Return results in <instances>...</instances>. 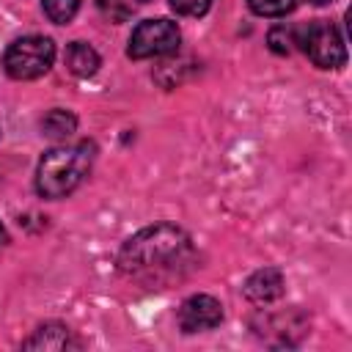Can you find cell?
I'll use <instances>...</instances> for the list:
<instances>
[{"label":"cell","mask_w":352,"mask_h":352,"mask_svg":"<svg viewBox=\"0 0 352 352\" xmlns=\"http://www.w3.org/2000/svg\"><path fill=\"white\" fill-rule=\"evenodd\" d=\"M248 6L258 16H286L294 8V0H248Z\"/></svg>","instance_id":"obj_13"},{"label":"cell","mask_w":352,"mask_h":352,"mask_svg":"<svg viewBox=\"0 0 352 352\" xmlns=\"http://www.w3.org/2000/svg\"><path fill=\"white\" fill-rule=\"evenodd\" d=\"M55 60V44L47 36H22L3 52V69L14 80H36L50 72Z\"/></svg>","instance_id":"obj_3"},{"label":"cell","mask_w":352,"mask_h":352,"mask_svg":"<svg viewBox=\"0 0 352 352\" xmlns=\"http://www.w3.org/2000/svg\"><path fill=\"white\" fill-rule=\"evenodd\" d=\"M179 41H182V30H179L176 22H170V19H143L129 36L126 55L135 58V60L170 55V52L179 50Z\"/></svg>","instance_id":"obj_4"},{"label":"cell","mask_w":352,"mask_h":352,"mask_svg":"<svg viewBox=\"0 0 352 352\" xmlns=\"http://www.w3.org/2000/svg\"><path fill=\"white\" fill-rule=\"evenodd\" d=\"M308 3H314V6H327V3H333V0H308Z\"/></svg>","instance_id":"obj_17"},{"label":"cell","mask_w":352,"mask_h":352,"mask_svg":"<svg viewBox=\"0 0 352 352\" xmlns=\"http://www.w3.org/2000/svg\"><path fill=\"white\" fill-rule=\"evenodd\" d=\"M283 294V275L278 267H261L245 280V297L256 305H267Z\"/></svg>","instance_id":"obj_7"},{"label":"cell","mask_w":352,"mask_h":352,"mask_svg":"<svg viewBox=\"0 0 352 352\" xmlns=\"http://www.w3.org/2000/svg\"><path fill=\"white\" fill-rule=\"evenodd\" d=\"M96 6L104 16H110V22H124L126 14H129V8L121 0H96Z\"/></svg>","instance_id":"obj_15"},{"label":"cell","mask_w":352,"mask_h":352,"mask_svg":"<svg viewBox=\"0 0 352 352\" xmlns=\"http://www.w3.org/2000/svg\"><path fill=\"white\" fill-rule=\"evenodd\" d=\"M69 346H74L72 330L58 322L41 324L30 338L22 341V349H69Z\"/></svg>","instance_id":"obj_8"},{"label":"cell","mask_w":352,"mask_h":352,"mask_svg":"<svg viewBox=\"0 0 352 352\" xmlns=\"http://www.w3.org/2000/svg\"><path fill=\"white\" fill-rule=\"evenodd\" d=\"M212 0H170V8L182 16H204L209 11Z\"/></svg>","instance_id":"obj_14"},{"label":"cell","mask_w":352,"mask_h":352,"mask_svg":"<svg viewBox=\"0 0 352 352\" xmlns=\"http://www.w3.org/2000/svg\"><path fill=\"white\" fill-rule=\"evenodd\" d=\"M297 38H300V30H297V28L275 25V28L270 30V36H267V44H270L272 52H278V55H289V52L294 50Z\"/></svg>","instance_id":"obj_11"},{"label":"cell","mask_w":352,"mask_h":352,"mask_svg":"<svg viewBox=\"0 0 352 352\" xmlns=\"http://www.w3.org/2000/svg\"><path fill=\"white\" fill-rule=\"evenodd\" d=\"M190 261H192L190 236L170 223L140 228L118 250V270L146 283L179 278L182 267H190Z\"/></svg>","instance_id":"obj_1"},{"label":"cell","mask_w":352,"mask_h":352,"mask_svg":"<svg viewBox=\"0 0 352 352\" xmlns=\"http://www.w3.org/2000/svg\"><path fill=\"white\" fill-rule=\"evenodd\" d=\"M44 6V14L55 22V25H66L74 19L77 8H80V0H41Z\"/></svg>","instance_id":"obj_12"},{"label":"cell","mask_w":352,"mask_h":352,"mask_svg":"<svg viewBox=\"0 0 352 352\" xmlns=\"http://www.w3.org/2000/svg\"><path fill=\"white\" fill-rule=\"evenodd\" d=\"M94 151L96 148L88 140L50 148L36 168V192L50 201H58L74 192L94 165Z\"/></svg>","instance_id":"obj_2"},{"label":"cell","mask_w":352,"mask_h":352,"mask_svg":"<svg viewBox=\"0 0 352 352\" xmlns=\"http://www.w3.org/2000/svg\"><path fill=\"white\" fill-rule=\"evenodd\" d=\"M8 242V231H6V226L0 223V245H6Z\"/></svg>","instance_id":"obj_16"},{"label":"cell","mask_w":352,"mask_h":352,"mask_svg":"<svg viewBox=\"0 0 352 352\" xmlns=\"http://www.w3.org/2000/svg\"><path fill=\"white\" fill-rule=\"evenodd\" d=\"M41 135L50 138V140H66L77 132V116L72 110H63V107H55L50 110L44 118H41Z\"/></svg>","instance_id":"obj_10"},{"label":"cell","mask_w":352,"mask_h":352,"mask_svg":"<svg viewBox=\"0 0 352 352\" xmlns=\"http://www.w3.org/2000/svg\"><path fill=\"white\" fill-rule=\"evenodd\" d=\"M66 66L74 77H91L99 69V52L85 41H72L66 47Z\"/></svg>","instance_id":"obj_9"},{"label":"cell","mask_w":352,"mask_h":352,"mask_svg":"<svg viewBox=\"0 0 352 352\" xmlns=\"http://www.w3.org/2000/svg\"><path fill=\"white\" fill-rule=\"evenodd\" d=\"M223 322V305L212 294H192L179 308V327L184 333H204Z\"/></svg>","instance_id":"obj_6"},{"label":"cell","mask_w":352,"mask_h":352,"mask_svg":"<svg viewBox=\"0 0 352 352\" xmlns=\"http://www.w3.org/2000/svg\"><path fill=\"white\" fill-rule=\"evenodd\" d=\"M297 44H302L305 55L319 69H338L346 63V47H344V38L333 22L316 19L311 25L300 28Z\"/></svg>","instance_id":"obj_5"}]
</instances>
